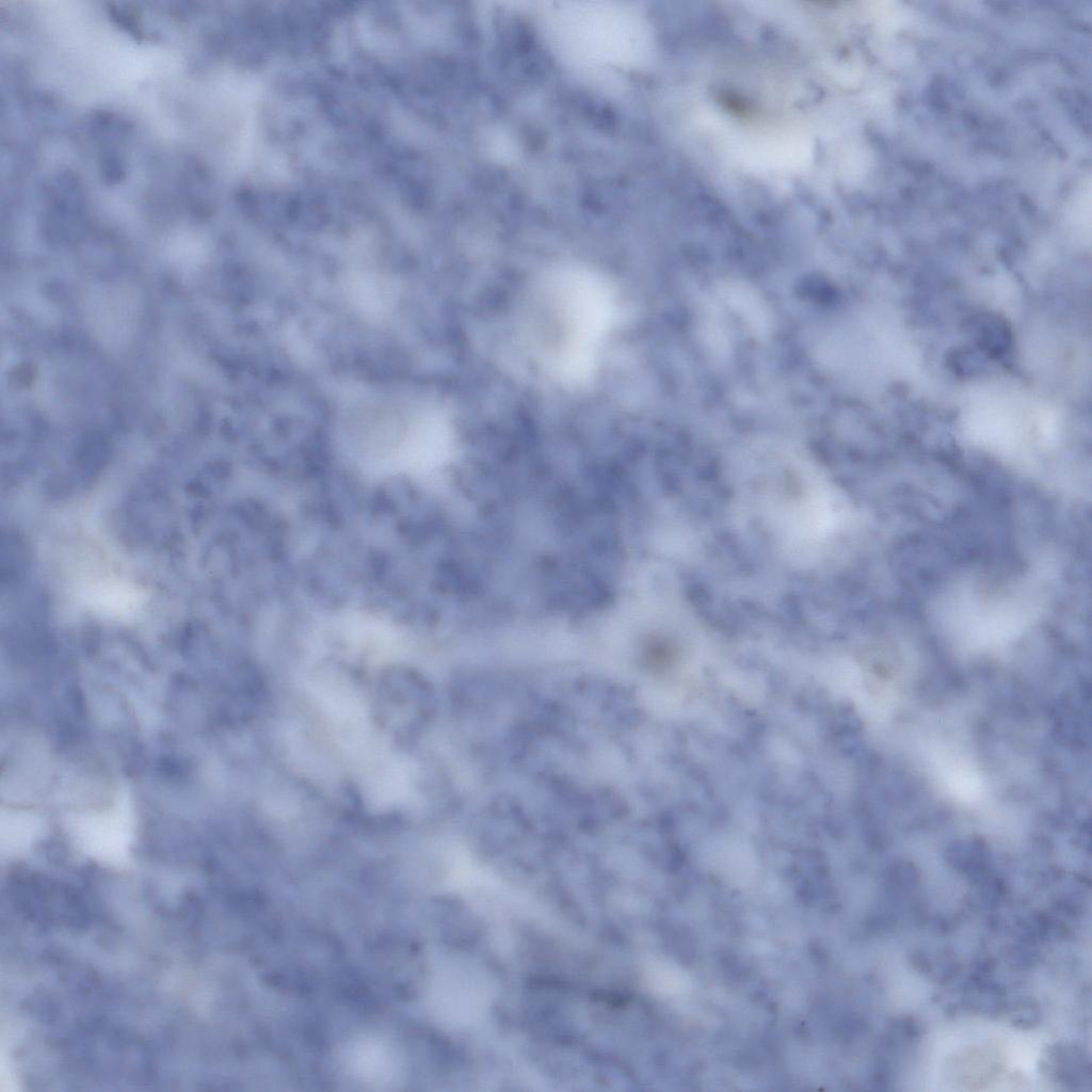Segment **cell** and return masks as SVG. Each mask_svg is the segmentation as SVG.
I'll return each instance as SVG.
<instances>
[{
    "label": "cell",
    "instance_id": "obj_1",
    "mask_svg": "<svg viewBox=\"0 0 1092 1092\" xmlns=\"http://www.w3.org/2000/svg\"><path fill=\"white\" fill-rule=\"evenodd\" d=\"M539 291L532 347L560 379L587 378L612 321L611 290L587 271L564 270Z\"/></svg>",
    "mask_w": 1092,
    "mask_h": 1092
}]
</instances>
